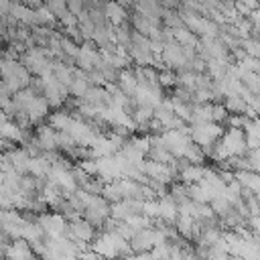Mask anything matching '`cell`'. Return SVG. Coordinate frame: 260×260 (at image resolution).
Listing matches in <instances>:
<instances>
[{
    "mask_svg": "<svg viewBox=\"0 0 260 260\" xmlns=\"http://www.w3.org/2000/svg\"><path fill=\"white\" fill-rule=\"evenodd\" d=\"M104 260H122L126 254H130V242L122 238L118 232H100L93 242L89 244Z\"/></svg>",
    "mask_w": 260,
    "mask_h": 260,
    "instance_id": "obj_1",
    "label": "cell"
},
{
    "mask_svg": "<svg viewBox=\"0 0 260 260\" xmlns=\"http://www.w3.org/2000/svg\"><path fill=\"white\" fill-rule=\"evenodd\" d=\"M0 81L10 89V93H16L30 85V71L22 65V61L12 57H0Z\"/></svg>",
    "mask_w": 260,
    "mask_h": 260,
    "instance_id": "obj_2",
    "label": "cell"
},
{
    "mask_svg": "<svg viewBox=\"0 0 260 260\" xmlns=\"http://www.w3.org/2000/svg\"><path fill=\"white\" fill-rule=\"evenodd\" d=\"M20 61L30 71V75H35V77H43V75L53 73V65H55L53 55L49 53L47 47H28L22 53Z\"/></svg>",
    "mask_w": 260,
    "mask_h": 260,
    "instance_id": "obj_3",
    "label": "cell"
},
{
    "mask_svg": "<svg viewBox=\"0 0 260 260\" xmlns=\"http://www.w3.org/2000/svg\"><path fill=\"white\" fill-rule=\"evenodd\" d=\"M223 134V124L217 122H195L189 126V136L195 144H199L205 154H209V150L219 142Z\"/></svg>",
    "mask_w": 260,
    "mask_h": 260,
    "instance_id": "obj_4",
    "label": "cell"
},
{
    "mask_svg": "<svg viewBox=\"0 0 260 260\" xmlns=\"http://www.w3.org/2000/svg\"><path fill=\"white\" fill-rule=\"evenodd\" d=\"M181 16H183V24L201 39H215L221 32V26L213 18H207L195 12H185V10H181Z\"/></svg>",
    "mask_w": 260,
    "mask_h": 260,
    "instance_id": "obj_5",
    "label": "cell"
},
{
    "mask_svg": "<svg viewBox=\"0 0 260 260\" xmlns=\"http://www.w3.org/2000/svg\"><path fill=\"white\" fill-rule=\"evenodd\" d=\"M39 85H41V91H43V95H45V100L49 102L51 108H61L69 100L67 85H63L53 73L39 77Z\"/></svg>",
    "mask_w": 260,
    "mask_h": 260,
    "instance_id": "obj_6",
    "label": "cell"
},
{
    "mask_svg": "<svg viewBox=\"0 0 260 260\" xmlns=\"http://www.w3.org/2000/svg\"><path fill=\"white\" fill-rule=\"evenodd\" d=\"M128 55L130 59L136 63V67H146V65H154L156 55L150 47V39L140 35V32H132V43L128 47Z\"/></svg>",
    "mask_w": 260,
    "mask_h": 260,
    "instance_id": "obj_7",
    "label": "cell"
},
{
    "mask_svg": "<svg viewBox=\"0 0 260 260\" xmlns=\"http://www.w3.org/2000/svg\"><path fill=\"white\" fill-rule=\"evenodd\" d=\"M160 142L162 146L175 156V158H183L185 150L189 148V144L193 142L189 136V128H179V130H165L160 132Z\"/></svg>",
    "mask_w": 260,
    "mask_h": 260,
    "instance_id": "obj_8",
    "label": "cell"
},
{
    "mask_svg": "<svg viewBox=\"0 0 260 260\" xmlns=\"http://www.w3.org/2000/svg\"><path fill=\"white\" fill-rule=\"evenodd\" d=\"M195 57V51H187L183 49L179 43L171 41V43H165L162 47V53H160V61L169 67V69H187L189 61Z\"/></svg>",
    "mask_w": 260,
    "mask_h": 260,
    "instance_id": "obj_9",
    "label": "cell"
},
{
    "mask_svg": "<svg viewBox=\"0 0 260 260\" xmlns=\"http://www.w3.org/2000/svg\"><path fill=\"white\" fill-rule=\"evenodd\" d=\"M219 144L225 152L228 158H234V156H244L248 152V144H246V132L242 128H228L223 130L221 138H219Z\"/></svg>",
    "mask_w": 260,
    "mask_h": 260,
    "instance_id": "obj_10",
    "label": "cell"
},
{
    "mask_svg": "<svg viewBox=\"0 0 260 260\" xmlns=\"http://www.w3.org/2000/svg\"><path fill=\"white\" fill-rule=\"evenodd\" d=\"M73 65L77 69L85 71V73L98 69L102 65V53L98 51V45L93 41H83L79 45V51H77L75 59H73Z\"/></svg>",
    "mask_w": 260,
    "mask_h": 260,
    "instance_id": "obj_11",
    "label": "cell"
},
{
    "mask_svg": "<svg viewBox=\"0 0 260 260\" xmlns=\"http://www.w3.org/2000/svg\"><path fill=\"white\" fill-rule=\"evenodd\" d=\"M37 221L45 230L49 238H59V236H69V219L61 215L59 211H43L37 215Z\"/></svg>",
    "mask_w": 260,
    "mask_h": 260,
    "instance_id": "obj_12",
    "label": "cell"
},
{
    "mask_svg": "<svg viewBox=\"0 0 260 260\" xmlns=\"http://www.w3.org/2000/svg\"><path fill=\"white\" fill-rule=\"evenodd\" d=\"M140 171L150 179V181H158V183H165V185H169L175 177H179V173H177V169L173 167V165H167V162H156V160H146L144 158V162L140 165Z\"/></svg>",
    "mask_w": 260,
    "mask_h": 260,
    "instance_id": "obj_13",
    "label": "cell"
},
{
    "mask_svg": "<svg viewBox=\"0 0 260 260\" xmlns=\"http://www.w3.org/2000/svg\"><path fill=\"white\" fill-rule=\"evenodd\" d=\"M95 236H98V228L93 223H89L83 215L69 221V238L73 242H77L79 246H89Z\"/></svg>",
    "mask_w": 260,
    "mask_h": 260,
    "instance_id": "obj_14",
    "label": "cell"
},
{
    "mask_svg": "<svg viewBox=\"0 0 260 260\" xmlns=\"http://www.w3.org/2000/svg\"><path fill=\"white\" fill-rule=\"evenodd\" d=\"M197 55L203 57L205 61L209 59H230V49L225 47V43L215 37V39H201L197 45Z\"/></svg>",
    "mask_w": 260,
    "mask_h": 260,
    "instance_id": "obj_15",
    "label": "cell"
},
{
    "mask_svg": "<svg viewBox=\"0 0 260 260\" xmlns=\"http://www.w3.org/2000/svg\"><path fill=\"white\" fill-rule=\"evenodd\" d=\"M136 213H142V199H120L112 203V217L118 221H126Z\"/></svg>",
    "mask_w": 260,
    "mask_h": 260,
    "instance_id": "obj_16",
    "label": "cell"
},
{
    "mask_svg": "<svg viewBox=\"0 0 260 260\" xmlns=\"http://www.w3.org/2000/svg\"><path fill=\"white\" fill-rule=\"evenodd\" d=\"M4 256L6 260H37L39 256L35 254L32 246L24 240V238H18V240H12L8 244V248L4 250Z\"/></svg>",
    "mask_w": 260,
    "mask_h": 260,
    "instance_id": "obj_17",
    "label": "cell"
},
{
    "mask_svg": "<svg viewBox=\"0 0 260 260\" xmlns=\"http://www.w3.org/2000/svg\"><path fill=\"white\" fill-rule=\"evenodd\" d=\"M35 138L39 140L43 152H53V150L59 148V132H57L53 126H49V124H41V126H37V130H35Z\"/></svg>",
    "mask_w": 260,
    "mask_h": 260,
    "instance_id": "obj_18",
    "label": "cell"
},
{
    "mask_svg": "<svg viewBox=\"0 0 260 260\" xmlns=\"http://www.w3.org/2000/svg\"><path fill=\"white\" fill-rule=\"evenodd\" d=\"M179 217V205L177 201L165 193L162 197H158V219H162L165 223H175Z\"/></svg>",
    "mask_w": 260,
    "mask_h": 260,
    "instance_id": "obj_19",
    "label": "cell"
},
{
    "mask_svg": "<svg viewBox=\"0 0 260 260\" xmlns=\"http://www.w3.org/2000/svg\"><path fill=\"white\" fill-rule=\"evenodd\" d=\"M158 22H160V20H154V18L142 14V12H136V14L132 16V26H134V30L140 32V35H144V37H148V39L160 30Z\"/></svg>",
    "mask_w": 260,
    "mask_h": 260,
    "instance_id": "obj_20",
    "label": "cell"
},
{
    "mask_svg": "<svg viewBox=\"0 0 260 260\" xmlns=\"http://www.w3.org/2000/svg\"><path fill=\"white\" fill-rule=\"evenodd\" d=\"M205 177V167L201 165H193V162H185L179 169V181L185 185H193V183H201Z\"/></svg>",
    "mask_w": 260,
    "mask_h": 260,
    "instance_id": "obj_21",
    "label": "cell"
},
{
    "mask_svg": "<svg viewBox=\"0 0 260 260\" xmlns=\"http://www.w3.org/2000/svg\"><path fill=\"white\" fill-rule=\"evenodd\" d=\"M89 87H91L89 75H87L85 71H81V69L75 67V75H73V79H71V83H69V87H67V89H69V95H73V98H83Z\"/></svg>",
    "mask_w": 260,
    "mask_h": 260,
    "instance_id": "obj_22",
    "label": "cell"
},
{
    "mask_svg": "<svg viewBox=\"0 0 260 260\" xmlns=\"http://www.w3.org/2000/svg\"><path fill=\"white\" fill-rule=\"evenodd\" d=\"M6 156H8V160H10V165H12L14 171L26 175L30 154L24 150V146H20V148H16V146H14V148H6Z\"/></svg>",
    "mask_w": 260,
    "mask_h": 260,
    "instance_id": "obj_23",
    "label": "cell"
},
{
    "mask_svg": "<svg viewBox=\"0 0 260 260\" xmlns=\"http://www.w3.org/2000/svg\"><path fill=\"white\" fill-rule=\"evenodd\" d=\"M104 14L112 26H120L126 22V10L118 0H108L104 4Z\"/></svg>",
    "mask_w": 260,
    "mask_h": 260,
    "instance_id": "obj_24",
    "label": "cell"
},
{
    "mask_svg": "<svg viewBox=\"0 0 260 260\" xmlns=\"http://www.w3.org/2000/svg\"><path fill=\"white\" fill-rule=\"evenodd\" d=\"M173 30V39L175 43H179L183 49L187 51H195L199 45V37L195 32H191L187 26H179V28H171Z\"/></svg>",
    "mask_w": 260,
    "mask_h": 260,
    "instance_id": "obj_25",
    "label": "cell"
},
{
    "mask_svg": "<svg viewBox=\"0 0 260 260\" xmlns=\"http://www.w3.org/2000/svg\"><path fill=\"white\" fill-rule=\"evenodd\" d=\"M116 83H118V87H120L126 95H130V98H132V95L136 93V89H138V77H136L134 69H122Z\"/></svg>",
    "mask_w": 260,
    "mask_h": 260,
    "instance_id": "obj_26",
    "label": "cell"
},
{
    "mask_svg": "<svg viewBox=\"0 0 260 260\" xmlns=\"http://www.w3.org/2000/svg\"><path fill=\"white\" fill-rule=\"evenodd\" d=\"M234 175H236V179L240 181V185L246 191H250L254 195L260 193V173H254V171H238Z\"/></svg>",
    "mask_w": 260,
    "mask_h": 260,
    "instance_id": "obj_27",
    "label": "cell"
},
{
    "mask_svg": "<svg viewBox=\"0 0 260 260\" xmlns=\"http://www.w3.org/2000/svg\"><path fill=\"white\" fill-rule=\"evenodd\" d=\"M154 118V108L150 106H136L132 108V120L136 124V128H148V124Z\"/></svg>",
    "mask_w": 260,
    "mask_h": 260,
    "instance_id": "obj_28",
    "label": "cell"
},
{
    "mask_svg": "<svg viewBox=\"0 0 260 260\" xmlns=\"http://www.w3.org/2000/svg\"><path fill=\"white\" fill-rule=\"evenodd\" d=\"M73 122V114L67 110H55L53 114H49V126H53L57 132H63L69 128V124Z\"/></svg>",
    "mask_w": 260,
    "mask_h": 260,
    "instance_id": "obj_29",
    "label": "cell"
},
{
    "mask_svg": "<svg viewBox=\"0 0 260 260\" xmlns=\"http://www.w3.org/2000/svg\"><path fill=\"white\" fill-rule=\"evenodd\" d=\"M228 114H248V102L242 95H230L223 100Z\"/></svg>",
    "mask_w": 260,
    "mask_h": 260,
    "instance_id": "obj_30",
    "label": "cell"
},
{
    "mask_svg": "<svg viewBox=\"0 0 260 260\" xmlns=\"http://www.w3.org/2000/svg\"><path fill=\"white\" fill-rule=\"evenodd\" d=\"M205 156H207V154H205V150H203L199 144L191 142V144H189V148L185 150V156H183V158H185L187 162H193V165H201V162L205 160Z\"/></svg>",
    "mask_w": 260,
    "mask_h": 260,
    "instance_id": "obj_31",
    "label": "cell"
},
{
    "mask_svg": "<svg viewBox=\"0 0 260 260\" xmlns=\"http://www.w3.org/2000/svg\"><path fill=\"white\" fill-rule=\"evenodd\" d=\"M35 16H37V26H51L55 22V18H57L47 6H37L35 8Z\"/></svg>",
    "mask_w": 260,
    "mask_h": 260,
    "instance_id": "obj_32",
    "label": "cell"
},
{
    "mask_svg": "<svg viewBox=\"0 0 260 260\" xmlns=\"http://www.w3.org/2000/svg\"><path fill=\"white\" fill-rule=\"evenodd\" d=\"M158 83H160V87L162 89H167V87H173V85H177V73H175V69H158Z\"/></svg>",
    "mask_w": 260,
    "mask_h": 260,
    "instance_id": "obj_33",
    "label": "cell"
},
{
    "mask_svg": "<svg viewBox=\"0 0 260 260\" xmlns=\"http://www.w3.org/2000/svg\"><path fill=\"white\" fill-rule=\"evenodd\" d=\"M234 6L240 16H248L250 12H254L260 6V0H234Z\"/></svg>",
    "mask_w": 260,
    "mask_h": 260,
    "instance_id": "obj_34",
    "label": "cell"
},
{
    "mask_svg": "<svg viewBox=\"0 0 260 260\" xmlns=\"http://www.w3.org/2000/svg\"><path fill=\"white\" fill-rule=\"evenodd\" d=\"M246 165H248V171L260 173V148H252L246 152Z\"/></svg>",
    "mask_w": 260,
    "mask_h": 260,
    "instance_id": "obj_35",
    "label": "cell"
},
{
    "mask_svg": "<svg viewBox=\"0 0 260 260\" xmlns=\"http://www.w3.org/2000/svg\"><path fill=\"white\" fill-rule=\"evenodd\" d=\"M45 6H47L57 18H61V16L67 12V0H45Z\"/></svg>",
    "mask_w": 260,
    "mask_h": 260,
    "instance_id": "obj_36",
    "label": "cell"
},
{
    "mask_svg": "<svg viewBox=\"0 0 260 260\" xmlns=\"http://www.w3.org/2000/svg\"><path fill=\"white\" fill-rule=\"evenodd\" d=\"M142 213L150 219H158V199H144L142 201Z\"/></svg>",
    "mask_w": 260,
    "mask_h": 260,
    "instance_id": "obj_37",
    "label": "cell"
},
{
    "mask_svg": "<svg viewBox=\"0 0 260 260\" xmlns=\"http://www.w3.org/2000/svg\"><path fill=\"white\" fill-rule=\"evenodd\" d=\"M244 132H246V134H250V136L260 138V116L250 118V120H248V124L244 126Z\"/></svg>",
    "mask_w": 260,
    "mask_h": 260,
    "instance_id": "obj_38",
    "label": "cell"
},
{
    "mask_svg": "<svg viewBox=\"0 0 260 260\" xmlns=\"http://www.w3.org/2000/svg\"><path fill=\"white\" fill-rule=\"evenodd\" d=\"M67 10L79 16L81 12H85V0H67Z\"/></svg>",
    "mask_w": 260,
    "mask_h": 260,
    "instance_id": "obj_39",
    "label": "cell"
},
{
    "mask_svg": "<svg viewBox=\"0 0 260 260\" xmlns=\"http://www.w3.org/2000/svg\"><path fill=\"white\" fill-rule=\"evenodd\" d=\"M248 20L252 24V35H260V6L248 14Z\"/></svg>",
    "mask_w": 260,
    "mask_h": 260,
    "instance_id": "obj_40",
    "label": "cell"
},
{
    "mask_svg": "<svg viewBox=\"0 0 260 260\" xmlns=\"http://www.w3.org/2000/svg\"><path fill=\"white\" fill-rule=\"evenodd\" d=\"M10 102H12V93H10V89L4 85V81H0V108L4 110Z\"/></svg>",
    "mask_w": 260,
    "mask_h": 260,
    "instance_id": "obj_41",
    "label": "cell"
},
{
    "mask_svg": "<svg viewBox=\"0 0 260 260\" xmlns=\"http://www.w3.org/2000/svg\"><path fill=\"white\" fill-rule=\"evenodd\" d=\"M248 228H250V232H252L256 238H260V215L248 217Z\"/></svg>",
    "mask_w": 260,
    "mask_h": 260,
    "instance_id": "obj_42",
    "label": "cell"
},
{
    "mask_svg": "<svg viewBox=\"0 0 260 260\" xmlns=\"http://www.w3.org/2000/svg\"><path fill=\"white\" fill-rule=\"evenodd\" d=\"M122 260H152V254L150 252H130Z\"/></svg>",
    "mask_w": 260,
    "mask_h": 260,
    "instance_id": "obj_43",
    "label": "cell"
},
{
    "mask_svg": "<svg viewBox=\"0 0 260 260\" xmlns=\"http://www.w3.org/2000/svg\"><path fill=\"white\" fill-rule=\"evenodd\" d=\"M10 242H12V238H10L6 232H2V230H0V250H2V252L8 248V244H10Z\"/></svg>",
    "mask_w": 260,
    "mask_h": 260,
    "instance_id": "obj_44",
    "label": "cell"
},
{
    "mask_svg": "<svg viewBox=\"0 0 260 260\" xmlns=\"http://www.w3.org/2000/svg\"><path fill=\"white\" fill-rule=\"evenodd\" d=\"M195 2H199V4H203L207 10H209V14H211V10L213 8H217V4L221 2V0H195Z\"/></svg>",
    "mask_w": 260,
    "mask_h": 260,
    "instance_id": "obj_45",
    "label": "cell"
},
{
    "mask_svg": "<svg viewBox=\"0 0 260 260\" xmlns=\"http://www.w3.org/2000/svg\"><path fill=\"white\" fill-rule=\"evenodd\" d=\"M8 120H10V116L6 114V110H2V108H0V126H2L4 122H8Z\"/></svg>",
    "mask_w": 260,
    "mask_h": 260,
    "instance_id": "obj_46",
    "label": "cell"
},
{
    "mask_svg": "<svg viewBox=\"0 0 260 260\" xmlns=\"http://www.w3.org/2000/svg\"><path fill=\"white\" fill-rule=\"evenodd\" d=\"M122 6H126V4H136V0H118Z\"/></svg>",
    "mask_w": 260,
    "mask_h": 260,
    "instance_id": "obj_47",
    "label": "cell"
},
{
    "mask_svg": "<svg viewBox=\"0 0 260 260\" xmlns=\"http://www.w3.org/2000/svg\"><path fill=\"white\" fill-rule=\"evenodd\" d=\"M4 26H6V22H4V18L0 16V37H2V30H4Z\"/></svg>",
    "mask_w": 260,
    "mask_h": 260,
    "instance_id": "obj_48",
    "label": "cell"
},
{
    "mask_svg": "<svg viewBox=\"0 0 260 260\" xmlns=\"http://www.w3.org/2000/svg\"><path fill=\"white\" fill-rule=\"evenodd\" d=\"M230 260H246V258H242V256H236V254H232V256H230Z\"/></svg>",
    "mask_w": 260,
    "mask_h": 260,
    "instance_id": "obj_49",
    "label": "cell"
},
{
    "mask_svg": "<svg viewBox=\"0 0 260 260\" xmlns=\"http://www.w3.org/2000/svg\"><path fill=\"white\" fill-rule=\"evenodd\" d=\"M152 260H171V258H152Z\"/></svg>",
    "mask_w": 260,
    "mask_h": 260,
    "instance_id": "obj_50",
    "label": "cell"
}]
</instances>
